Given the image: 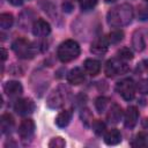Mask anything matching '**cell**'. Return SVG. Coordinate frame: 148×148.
Returning a JSON list of instances; mask_svg holds the SVG:
<instances>
[{
  "label": "cell",
  "instance_id": "obj_19",
  "mask_svg": "<svg viewBox=\"0 0 148 148\" xmlns=\"http://www.w3.org/2000/svg\"><path fill=\"white\" fill-rule=\"evenodd\" d=\"M132 46L134 47L135 51H139V52L142 51V50L145 49V46H146L143 36H142L139 31L134 32V35H133V38H132Z\"/></svg>",
  "mask_w": 148,
  "mask_h": 148
},
{
  "label": "cell",
  "instance_id": "obj_35",
  "mask_svg": "<svg viewBox=\"0 0 148 148\" xmlns=\"http://www.w3.org/2000/svg\"><path fill=\"white\" fill-rule=\"evenodd\" d=\"M79 1H82V0H79Z\"/></svg>",
  "mask_w": 148,
  "mask_h": 148
},
{
  "label": "cell",
  "instance_id": "obj_16",
  "mask_svg": "<svg viewBox=\"0 0 148 148\" xmlns=\"http://www.w3.org/2000/svg\"><path fill=\"white\" fill-rule=\"evenodd\" d=\"M104 141L106 145L109 146H114V145H118L120 141H121V133L116 130V128H112L110 131H108L104 135Z\"/></svg>",
  "mask_w": 148,
  "mask_h": 148
},
{
  "label": "cell",
  "instance_id": "obj_10",
  "mask_svg": "<svg viewBox=\"0 0 148 148\" xmlns=\"http://www.w3.org/2000/svg\"><path fill=\"white\" fill-rule=\"evenodd\" d=\"M108 46H109V39L104 36H99L91 43L90 51L95 54H104L108 51Z\"/></svg>",
  "mask_w": 148,
  "mask_h": 148
},
{
  "label": "cell",
  "instance_id": "obj_28",
  "mask_svg": "<svg viewBox=\"0 0 148 148\" xmlns=\"http://www.w3.org/2000/svg\"><path fill=\"white\" fill-rule=\"evenodd\" d=\"M97 5V0H82L81 1V9L83 12L91 10Z\"/></svg>",
  "mask_w": 148,
  "mask_h": 148
},
{
  "label": "cell",
  "instance_id": "obj_5",
  "mask_svg": "<svg viewBox=\"0 0 148 148\" xmlns=\"http://www.w3.org/2000/svg\"><path fill=\"white\" fill-rule=\"evenodd\" d=\"M135 83L132 79H124L119 81L116 86L117 92L125 99V101H132L135 95Z\"/></svg>",
  "mask_w": 148,
  "mask_h": 148
},
{
  "label": "cell",
  "instance_id": "obj_18",
  "mask_svg": "<svg viewBox=\"0 0 148 148\" xmlns=\"http://www.w3.org/2000/svg\"><path fill=\"white\" fill-rule=\"evenodd\" d=\"M72 119V111L71 110H64L61 111L57 118H56V124L59 126V127H66L69 121Z\"/></svg>",
  "mask_w": 148,
  "mask_h": 148
},
{
  "label": "cell",
  "instance_id": "obj_29",
  "mask_svg": "<svg viewBox=\"0 0 148 148\" xmlns=\"http://www.w3.org/2000/svg\"><path fill=\"white\" fill-rule=\"evenodd\" d=\"M136 89L145 95H148V80H140L136 83Z\"/></svg>",
  "mask_w": 148,
  "mask_h": 148
},
{
  "label": "cell",
  "instance_id": "obj_6",
  "mask_svg": "<svg viewBox=\"0 0 148 148\" xmlns=\"http://www.w3.org/2000/svg\"><path fill=\"white\" fill-rule=\"evenodd\" d=\"M66 89H64L62 87L56 89L47 98V105L52 109H59L65 104V101L67 98L68 92H65Z\"/></svg>",
  "mask_w": 148,
  "mask_h": 148
},
{
  "label": "cell",
  "instance_id": "obj_26",
  "mask_svg": "<svg viewBox=\"0 0 148 148\" xmlns=\"http://www.w3.org/2000/svg\"><path fill=\"white\" fill-rule=\"evenodd\" d=\"M91 126H92L94 132L96 134H98V135L103 134L104 131H105V124L102 120H95V121H92V125Z\"/></svg>",
  "mask_w": 148,
  "mask_h": 148
},
{
  "label": "cell",
  "instance_id": "obj_8",
  "mask_svg": "<svg viewBox=\"0 0 148 148\" xmlns=\"http://www.w3.org/2000/svg\"><path fill=\"white\" fill-rule=\"evenodd\" d=\"M18 135L22 140H29L31 139L34 132H35V123L32 119H23L18 126Z\"/></svg>",
  "mask_w": 148,
  "mask_h": 148
},
{
  "label": "cell",
  "instance_id": "obj_32",
  "mask_svg": "<svg viewBox=\"0 0 148 148\" xmlns=\"http://www.w3.org/2000/svg\"><path fill=\"white\" fill-rule=\"evenodd\" d=\"M6 58H7V51L5 49H1V60L5 61Z\"/></svg>",
  "mask_w": 148,
  "mask_h": 148
},
{
  "label": "cell",
  "instance_id": "obj_11",
  "mask_svg": "<svg viewBox=\"0 0 148 148\" xmlns=\"http://www.w3.org/2000/svg\"><path fill=\"white\" fill-rule=\"evenodd\" d=\"M138 118H139V111L135 106H128L126 112H125V117H124V124L127 128H133L136 123H138Z\"/></svg>",
  "mask_w": 148,
  "mask_h": 148
},
{
  "label": "cell",
  "instance_id": "obj_23",
  "mask_svg": "<svg viewBox=\"0 0 148 148\" xmlns=\"http://www.w3.org/2000/svg\"><path fill=\"white\" fill-rule=\"evenodd\" d=\"M108 104H109V98H106L104 96L98 97L96 99V102H95V106H96V110L98 112H104L106 106H108Z\"/></svg>",
  "mask_w": 148,
  "mask_h": 148
},
{
  "label": "cell",
  "instance_id": "obj_1",
  "mask_svg": "<svg viewBox=\"0 0 148 148\" xmlns=\"http://www.w3.org/2000/svg\"><path fill=\"white\" fill-rule=\"evenodd\" d=\"M133 16H134L133 7L128 3H121L119 6H116L108 13L106 21L111 27L120 28L130 24L133 20Z\"/></svg>",
  "mask_w": 148,
  "mask_h": 148
},
{
  "label": "cell",
  "instance_id": "obj_25",
  "mask_svg": "<svg viewBox=\"0 0 148 148\" xmlns=\"http://www.w3.org/2000/svg\"><path fill=\"white\" fill-rule=\"evenodd\" d=\"M118 58L126 61V60H131L133 58V52L128 49V47H123L118 51Z\"/></svg>",
  "mask_w": 148,
  "mask_h": 148
},
{
  "label": "cell",
  "instance_id": "obj_13",
  "mask_svg": "<svg viewBox=\"0 0 148 148\" xmlns=\"http://www.w3.org/2000/svg\"><path fill=\"white\" fill-rule=\"evenodd\" d=\"M3 90L8 96H18L22 94L23 88L18 81H8L5 83Z\"/></svg>",
  "mask_w": 148,
  "mask_h": 148
},
{
  "label": "cell",
  "instance_id": "obj_9",
  "mask_svg": "<svg viewBox=\"0 0 148 148\" xmlns=\"http://www.w3.org/2000/svg\"><path fill=\"white\" fill-rule=\"evenodd\" d=\"M51 32L50 23L43 18H38L32 24V34L37 37H45Z\"/></svg>",
  "mask_w": 148,
  "mask_h": 148
},
{
  "label": "cell",
  "instance_id": "obj_21",
  "mask_svg": "<svg viewBox=\"0 0 148 148\" xmlns=\"http://www.w3.org/2000/svg\"><path fill=\"white\" fill-rule=\"evenodd\" d=\"M13 22H14V18H13V15L12 14H9V13H2L0 15V27L2 29H9L13 25Z\"/></svg>",
  "mask_w": 148,
  "mask_h": 148
},
{
  "label": "cell",
  "instance_id": "obj_22",
  "mask_svg": "<svg viewBox=\"0 0 148 148\" xmlns=\"http://www.w3.org/2000/svg\"><path fill=\"white\" fill-rule=\"evenodd\" d=\"M123 38H124V32H123V30H120V29H117V30L111 31L110 35H109V37H108L109 43H112V44L119 43Z\"/></svg>",
  "mask_w": 148,
  "mask_h": 148
},
{
  "label": "cell",
  "instance_id": "obj_34",
  "mask_svg": "<svg viewBox=\"0 0 148 148\" xmlns=\"http://www.w3.org/2000/svg\"><path fill=\"white\" fill-rule=\"evenodd\" d=\"M146 1H147V2H148V0H146Z\"/></svg>",
  "mask_w": 148,
  "mask_h": 148
},
{
  "label": "cell",
  "instance_id": "obj_30",
  "mask_svg": "<svg viewBox=\"0 0 148 148\" xmlns=\"http://www.w3.org/2000/svg\"><path fill=\"white\" fill-rule=\"evenodd\" d=\"M62 8H64V10H66V12H71V10L73 9V6H72L69 2H65V3L62 5Z\"/></svg>",
  "mask_w": 148,
  "mask_h": 148
},
{
  "label": "cell",
  "instance_id": "obj_31",
  "mask_svg": "<svg viewBox=\"0 0 148 148\" xmlns=\"http://www.w3.org/2000/svg\"><path fill=\"white\" fill-rule=\"evenodd\" d=\"M13 6H21L23 3V0H8Z\"/></svg>",
  "mask_w": 148,
  "mask_h": 148
},
{
  "label": "cell",
  "instance_id": "obj_3",
  "mask_svg": "<svg viewBox=\"0 0 148 148\" xmlns=\"http://www.w3.org/2000/svg\"><path fill=\"white\" fill-rule=\"evenodd\" d=\"M12 49L15 52V54L21 59H31L35 56V47L34 45L24 38H18L14 40L12 44Z\"/></svg>",
  "mask_w": 148,
  "mask_h": 148
},
{
  "label": "cell",
  "instance_id": "obj_27",
  "mask_svg": "<svg viewBox=\"0 0 148 148\" xmlns=\"http://www.w3.org/2000/svg\"><path fill=\"white\" fill-rule=\"evenodd\" d=\"M65 145H66L65 140L62 138H60V136H57V138H53L50 141L49 147H51V148H64Z\"/></svg>",
  "mask_w": 148,
  "mask_h": 148
},
{
  "label": "cell",
  "instance_id": "obj_17",
  "mask_svg": "<svg viewBox=\"0 0 148 148\" xmlns=\"http://www.w3.org/2000/svg\"><path fill=\"white\" fill-rule=\"evenodd\" d=\"M83 66H84L86 72H87L89 75H91V76L97 75V74L99 73V71H101V64H99V61L96 60V59H87V60L84 61Z\"/></svg>",
  "mask_w": 148,
  "mask_h": 148
},
{
  "label": "cell",
  "instance_id": "obj_20",
  "mask_svg": "<svg viewBox=\"0 0 148 148\" xmlns=\"http://www.w3.org/2000/svg\"><path fill=\"white\" fill-rule=\"evenodd\" d=\"M133 147H148V133H139L134 141L132 142Z\"/></svg>",
  "mask_w": 148,
  "mask_h": 148
},
{
  "label": "cell",
  "instance_id": "obj_14",
  "mask_svg": "<svg viewBox=\"0 0 148 148\" xmlns=\"http://www.w3.org/2000/svg\"><path fill=\"white\" fill-rule=\"evenodd\" d=\"M121 117H123V110H121V108L118 104L113 103L110 106V109H109V111L106 113V119L110 123H112V124H117V123H119V120L121 119Z\"/></svg>",
  "mask_w": 148,
  "mask_h": 148
},
{
  "label": "cell",
  "instance_id": "obj_4",
  "mask_svg": "<svg viewBox=\"0 0 148 148\" xmlns=\"http://www.w3.org/2000/svg\"><path fill=\"white\" fill-rule=\"evenodd\" d=\"M128 71V66L127 64L121 60V59H110L106 61L105 64V68H104V72H105V75L108 77H114L119 74H124Z\"/></svg>",
  "mask_w": 148,
  "mask_h": 148
},
{
  "label": "cell",
  "instance_id": "obj_12",
  "mask_svg": "<svg viewBox=\"0 0 148 148\" xmlns=\"http://www.w3.org/2000/svg\"><path fill=\"white\" fill-rule=\"evenodd\" d=\"M67 81L73 86H79L84 81V72L80 67H75L69 71L67 75Z\"/></svg>",
  "mask_w": 148,
  "mask_h": 148
},
{
  "label": "cell",
  "instance_id": "obj_2",
  "mask_svg": "<svg viewBox=\"0 0 148 148\" xmlns=\"http://www.w3.org/2000/svg\"><path fill=\"white\" fill-rule=\"evenodd\" d=\"M58 58L62 62H69L74 59H76L80 54V46L79 44L73 39H67L62 42L57 51Z\"/></svg>",
  "mask_w": 148,
  "mask_h": 148
},
{
  "label": "cell",
  "instance_id": "obj_7",
  "mask_svg": "<svg viewBox=\"0 0 148 148\" xmlns=\"http://www.w3.org/2000/svg\"><path fill=\"white\" fill-rule=\"evenodd\" d=\"M14 110L21 116H27L32 113V111L35 110V104L30 98H21L15 102Z\"/></svg>",
  "mask_w": 148,
  "mask_h": 148
},
{
  "label": "cell",
  "instance_id": "obj_33",
  "mask_svg": "<svg viewBox=\"0 0 148 148\" xmlns=\"http://www.w3.org/2000/svg\"><path fill=\"white\" fill-rule=\"evenodd\" d=\"M105 1H106V2H114L116 0H105Z\"/></svg>",
  "mask_w": 148,
  "mask_h": 148
},
{
  "label": "cell",
  "instance_id": "obj_24",
  "mask_svg": "<svg viewBox=\"0 0 148 148\" xmlns=\"http://www.w3.org/2000/svg\"><path fill=\"white\" fill-rule=\"evenodd\" d=\"M81 119H82V121H83V124L86 126L92 125V114L89 111V109L84 108V109L81 110Z\"/></svg>",
  "mask_w": 148,
  "mask_h": 148
},
{
  "label": "cell",
  "instance_id": "obj_15",
  "mask_svg": "<svg viewBox=\"0 0 148 148\" xmlns=\"http://www.w3.org/2000/svg\"><path fill=\"white\" fill-rule=\"evenodd\" d=\"M14 124H15V121H14V118H13L12 114L3 113L1 116V118H0V130H1L2 133H5V134L9 133L13 130Z\"/></svg>",
  "mask_w": 148,
  "mask_h": 148
}]
</instances>
